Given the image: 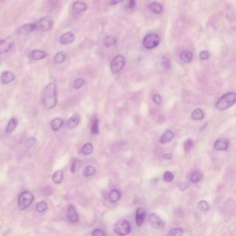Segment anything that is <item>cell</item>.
I'll list each match as a JSON object with an SVG mask.
<instances>
[{
	"label": "cell",
	"instance_id": "obj_1",
	"mask_svg": "<svg viewBox=\"0 0 236 236\" xmlns=\"http://www.w3.org/2000/svg\"><path fill=\"white\" fill-rule=\"evenodd\" d=\"M57 103L56 87L54 83L48 84L44 89L43 104L44 108L50 110L54 108Z\"/></svg>",
	"mask_w": 236,
	"mask_h": 236
},
{
	"label": "cell",
	"instance_id": "obj_2",
	"mask_svg": "<svg viewBox=\"0 0 236 236\" xmlns=\"http://www.w3.org/2000/svg\"><path fill=\"white\" fill-rule=\"evenodd\" d=\"M236 102V94L233 92L228 93L218 100L216 107L218 110H225L233 105Z\"/></svg>",
	"mask_w": 236,
	"mask_h": 236
},
{
	"label": "cell",
	"instance_id": "obj_3",
	"mask_svg": "<svg viewBox=\"0 0 236 236\" xmlns=\"http://www.w3.org/2000/svg\"><path fill=\"white\" fill-rule=\"evenodd\" d=\"M113 230L117 235L120 236H125L129 234L131 231V224L126 220H120L114 224Z\"/></svg>",
	"mask_w": 236,
	"mask_h": 236
},
{
	"label": "cell",
	"instance_id": "obj_4",
	"mask_svg": "<svg viewBox=\"0 0 236 236\" xmlns=\"http://www.w3.org/2000/svg\"><path fill=\"white\" fill-rule=\"evenodd\" d=\"M34 200V196L29 191L22 192L18 198V207L21 210H24L28 208Z\"/></svg>",
	"mask_w": 236,
	"mask_h": 236
},
{
	"label": "cell",
	"instance_id": "obj_5",
	"mask_svg": "<svg viewBox=\"0 0 236 236\" xmlns=\"http://www.w3.org/2000/svg\"><path fill=\"white\" fill-rule=\"evenodd\" d=\"M161 42V38L158 35L150 33L147 35L143 39L142 44L147 49H152L157 47Z\"/></svg>",
	"mask_w": 236,
	"mask_h": 236
},
{
	"label": "cell",
	"instance_id": "obj_6",
	"mask_svg": "<svg viewBox=\"0 0 236 236\" xmlns=\"http://www.w3.org/2000/svg\"><path fill=\"white\" fill-rule=\"evenodd\" d=\"M126 64L125 58L121 55H118L113 59L111 63L110 68L112 72L117 73L121 71Z\"/></svg>",
	"mask_w": 236,
	"mask_h": 236
},
{
	"label": "cell",
	"instance_id": "obj_7",
	"mask_svg": "<svg viewBox=\"0 0 236 236\" xmlns=\"http://www.w3.org/2000/svg\"><path fill=\"white\" fill-rule=\"evenodd\" d=\"M36 29L41 31H45L51 29L52 22L48 17H44L35 23Z\"/></svg>",
	"mask_w": 236,
	"mask_h": 236
},
{
	"label": "cell",
	"instance_id": "obj_8",
	"mask_svg": "<svg viewBox=\"0 0 236 236\" xmlns=\"http://www.w3.org/2000/svg\"><path fill=\"white\" fill-rule=\"evenodd\" d=\"M148 221L150 225L155 228L161 229L165 226V223L155 213H151L149 215Z\"/></svg>",
	"mask_w": 236,
	"mask_h": 236
},
{
	"label": "cell",
	"instance_id": "obj_9",
	"mask_svg": "<svg viewBox=\"0 0 236 236\" xmlns=\"http://www.w3.org/2000/svg\"><path fill=\"white\" fill-rule=\"evenodd\" d=\"M75 39V35L72 32H67L61 36L59 42L62 45H67L72 43Z\"/></svg>",
	"mask_w": 236,
	"mask_h": 236
},
{
	"label": "cell",
	"instance_id": "obj_10",
	"mask_svg": "<svg viewBox=\"0 0 236 236\" xmlns=\"http://www.w3.org/2000/svg\"><path fill=\"white\" fill-rule=\"evenodd\" d=\"M229 145V141L227 139H219L215 142L214 148L218 151H225L228 149Z\"/></svg>",
	"mask_w": 236,
	"mask_h": 236
},
{
	"label": "cell",
	"instance_id": "obj_11",
	"mask_svg": "<svg viewBox=\"0 0 236 236\" xmlns=\"http://www.w3.org/2000/svg\"><path fill=\"white\" fill-rule=\"evenodd\" d=\"M72 10L75 14H81L85 12L87 9V5L82 2H75L72 4Z\"/></svg>",
	"mask_w": 236,
	"mask_h": 236
},
{
	"label": "cell",
	"instance_id": "obj_12",
	"mask_svg": "<svg viewBox=\"0 0 236 236\" xmlns=\"http://www.w3.org/2000/svg\"><path fill=\"white\" fill-rule=\"evenodd\" d=\"M67 218L72 222H77L78 221V215L76 210L73 205L69 206L67 210Z\"/></svg>",
	"mask_w": 236,
	"mask_h": 236
},
{
	"label": "cell",
	"instance_id": "obj_13",
	"mask_svg": "<svg viewBox=\"0 0 236 236\" xmlns=\"http://www.w3.org/2000/svg\"><path fill=\"white\" fill-rule=\"evenodd\" d=\"M12 41L10 38L2 39L0 42V52L1 54L6 53L12 48Z\"/></svg>",
	"mask_w": 236,
	"mask_h": 236
},
{
	"label": "cell",
	"instance_id": "obj_14",
	"mask_svg": "<svg viewBox=\"0 0 236 236\" xmlns=\"http://www.w3.org/2000/svg\"><path fill=\"white\" fill-rule=\"evenodd\" d=\"M145 215V211L143 208H139L137 209L136 213V222L138 226H140L142 225Z\"/></svg>",
	"mask_w": 236,
	"mask_h": 236
},
{
	"label": "cell",
	"instance_id": "obj_15",
	"mask_svg": "<svg viewBox=\"0 0 236 236\" xmlns=\"http://www.w3.org/2000/svg\"><path fill=\"white\" fill-rule=\"evenodd\" d=\"M14 78L15 76L14 73L11 71H7L4 72L2 74L1 80L2 84L6 85L13 82Z\"/></svg>",
	"mask_w": 236,
	"mask_h": 236
},
{
	"label": "cell",
	"instance_id": "obj_16",
	"mask_svg": "<svg viewBox=\"0 0 236 236\" xmlns=\"http://www.w3.org/2000/svg\"><path fill=\"white\" fill-rule=\"evenodd\" d=\"M46 54L44 51L40 50H33L30 52L29 57L31 60L34 61H38L42 60L46 57Z\"/></svg>",
	"mask_w": 236,
	"mask_h": 236
},
{
	"label": "cell",
	"instance_id": "obj_17",
	"mask_svg": "<svg viewBox=\"0 0 236 236\" xmlns=\"http://www.w3.org/2000/svg\"><path fill=\"white\" fill-rule=\"evenodd\" d=\"M36 29L35 24L29 23L24 24L18 30L19 34L24 35L28 34L34 30Z\"/></svg>",
	"mask_w": 236,
	"mask_h": 236
},
{
	"label": "cell",
	"instance_id": "obj_18",
	"mask_svg": "<svg viewBox=\"0 0 236 236\" xmlns=\"http://www.w3.org/2000/svg\"><path fill=\"white\" fill-rule=\"evenodd\" d=\"M80 119L77 115H74L71 117L67 121V126L69 129H73L77 126L79 124Z\"/></svg>",
	"mask_w": 236,
	"mask_h": 236
},
{
	"label": "cell",
	"instance_id": "obj_19",
	"mask_svg": "<svg viewBox=\"0 0 236 236\" xmlns=\"http://www.w3.org/2000/svg\"><path fill=\"white\" fill-rule=\"evenodd\" d=\"M121 193L119 190H113L109 193L108 199L111 203H115L120 199Z\"/></svg>",
	"mask_w": 236,
	"mask_h": 236
},
{
	"label": "cell",
	"instance_id": "obj_20",
	"mask_svg": "<svg viewBox=\"0 0 236 236\" xmlns=\"http://www.w3.org/2000/svg\"><path fill=\"white\" fill-rule=\"evenodd\" d=\"M63 124V120L60 118H56L50 122V126L54 131H58Z\"/></svg>",
	"mask_w": 236,
	"mask_h": 236
},
{
	"label": "cell",
	"instance_id": "obj_21",
	"mask_svg": "<svg viewBox=\"0 0 236 236\" xmlns=\"http://www.w3.org/2000/svg\"><path fill=\"white\" fill-rule=\"evenodd\" d=\"M192 53L190 50H184L181 54L180 59L183 62L189 63L192 60Z\"/></svg>",
	"mask_w": 236,
	"mask_h": 236
},
{
	"label": "cell",
	"instance_id": "obj_22",
	"mask_svg": "<svg viewBox=\"0 0 236 236\" xmlns=\"http://www.w3.org/2000/svg\"><path fill=\"white\" fill-rule=\"evenodd\" d=\"M174 134L171 131H167L162 135L160 138V142L161 144H166L173 139Z\"/></svg>",
	"mask_w": 236,
	"mask_h": 236
},
{
	"label": "cell",
	"instance_id": "obj_23",
	"mask_svg": "<svg viewBox=\"0 0 236 236\" xmlns=\"http://www.w3.org/2000/svg\"><path fill=\"white\" fill-rule=\"evenodd\" d=\"M63 179V173L61 170L56 171L52 176V180L55 183H60Z\"/></svg>",
	"mask_w": 236,
	"mask_h": 236
},
{
	"label": "cell",
	"instance_id": "obj_24",
	"mask_svg": "<svg viewBox=\"0 0 236 236\" xmlns=\"http://www.w3.org/2000/svg\"><path fill=\"white\" fill-rule=\"evenodd\" d=\"M148 8L151 12L155 14H160L162 11V8L161 5L156 2L150 3L148 5Z\"/></svg>",
	"mask_w": 236,
	"mask_h": 236
},
{
	"label": "cell",
	"instance_id": "obj_25",
	"mask_svg": "<svg viewBox=\"0 0 236 236\" xmlns=\"http://www.w3.org/2000/svg\"><path fill=\"white\" fill-rule=\"evenodd\" d=\"M204 116V113L199 108L195 110L191 114V118L195 120H201L203 119Z\"/></svg>",
	"mask_w": 236,
	"mask_h": 236
},
{
	"label": "cell",
	"instance_id": "obj_26",
	"mask_svg": "<svg viewBox=\"0 0 236 236\" xmlns=\"http://www.w3.org/2000/svg\"><path fill=\"white\" fill-rule=\"evenodd\" d=\"M203 178V174L200 171L196 170L193 172L190 177V180L192 182L197 183L200 181Z\"/></svg>",
	"mask_w": 236,
	"mask_h": 236
},
{
	"label": "cell",
	"instance_id": "obj_27",
	"mask_svg": "<svg viewBox=\"0 0 236 236\" xmlns=\"http://www.w3.org/2000/svg\"><path fill=\"white\" fill-rule=\"evenodd\" d=\"M93 147L90 142L86 143L84 145L82 148V152L85 155H89L92 153Z\"/></svg>",
	"mask_w": 236,
	"mask_h": 236
},
{
	"label": "cell",
	"instance_id": "obj_28",
	"mask_svg": "<svg viewBox=\"0 0 236 236\" xmlns=\"http://www.w3.org/2000/svg\"><path fill=\"white\" fill-rule=\"evenodd\" d=\"M17 126V121L14 118H12L8 123L6 128V132L8 133H11L14 130Z\"/></svg>",
	"mask_w": 236,
	"mask_h": 236
},
{
	"label": "cell",
	"instance_id": "obj_29",
	"mask_svg": "<svg viewBox=\"0 0 236 236\" xmlns=\"http://www.w3.org/2000/svg\"><path fill=\"white\" fill-rule=\"evenodd\" d=\"M82 167V163L78 160H74L72 164L71 171L72 173H75L78 172Z\"/></svg>",
	"mask_w": 236,
	"mask_h": 236
},
{
	"label": "cell",
	"instance_id": "obj_30",
	"mask_svg": "<svg viewBox=\"0 0 236 236\" xmlns=\"http://www.w3.org/2000/svg\"><path fill=\"white\" fill-rule=\"evenodd\" d=\"M95 173H96V169L95 167L92 166H88L84 169L83 175L84 176L90 177L93 175Z\"/></svg>",
	"mask_w": 236,
	"mask_h": 236
},
{
	"label": "cell",
	"instance_id": "obj_31",
	"mask_svg": "<svg viewBox=\"0 0 236 236\" xmlns=\"http://www.w3.org/2000/svg\"><path fill=\"white\" fill-rule=\"evenodd\" d=\"M47 209V203L44 201H41L36 205V209L39 213L44 212Z\"/></svg>",
	"mask_w": 236,
	"mask_h": 236
},
{
	"label": "cell",
	"instance_id": "obj_32",
	"mask_svg": "<svg viewBox=\"0 0 236 236\" xmlns=\"http://www.w3.org/2000/svg\"><path fill=\"white\" fill-rule=\"evenodd\" d=\"M66 56L64 52L61 51L56 54L55 57V61L56 63L62 64L65 60Z\"/></svg>",
	"mask_w": 236,
	"mask_h": 236
},
{
	"label": "cell",
	"instance_id": "obj_33",
	"mask_svg": "<svg viewBox=\"0 0 236 236\" xmlns=\"http://www.w3.org/2000/svg\"><path fill=\"white\" fill-rule=\"evenodd\" d=\"M197 208L201 211L205 212L209 209V205L208 203L204 200L200 201L197 203Z\"/></svg>",
	"mask_w": 236,
	"mask_h": 236
},
{
	"label": "cell",
	"instance_id": "obj_34",
	"mask_svg": "<svg viewBox=\"0 0 236 236\" xmlns=\"http://www.w3.org/2000/svg\"><path fill=\"white\" fill-rule=\"evenodd\" d=\"M116 42V39L113 37L108 36L104 40V44L107 47H110L113 45Z\"/></svg>",
	"mask_w": 236,
	"mask_h": 236
},
{
	"label": "cell",
	"instance_id": "obj_35",
	"mask_svg": "<svg viewBox=\"0 0 236 236\" xmlns=\"http://www.w3.org/2000/svg\"><path fill=\"white\" fill-rule=\"evenodd\" d=\"M194 146V142L191 139L187 140L184 144V150L185 153H188L191 150Z\"/></svg>",
	"mask_w": 236,
	"mask_h": 236
},
{
	"label": "cell",
	"instance_id": "obj_36",
	"mask_svg": "<svg viewBox=\"0 0 236 236\" xmlns=\"http://www.w3.org/2000/svg\"><path fill=\"white\" fill-rule=\"evenodd\" d=\"M183 230L180 228H176L171 230L168 233L167 236H182Z\"/></svg>",
	"mask_w": 236,
	"mask_h": 236
},
{
	"label": "cell",
	"instance_id": "obj_37",
	"mask_svg": "<svg viewBox=\"0 0 236 236\" xmlns=\"http://www.w3.org/2000/svg\"><path fill=\"white\" fill-rule=\"evenodd\" d=\"M99 121L95 119L93 121L91 127V131L93 134H97L99 133Z\"/></svg>",
	"mask_w": 236,
	"mask_h": 236
},
{
	"label": "cell",
	"instance_id": "obj_38",
	"mask_svg": "<svg viewBox=\"0 0 236 236\" xmlns=\"http://www.w3.org/2000/svg\"><path fill=\"white\" fill-rule=\"evenodd\" d=\"M85 84V80L82 78H77L74 81V84H73V87L74 89H79L83 87V85Z\"/></svg>",
	"mask_w": 236,
	"mask_h": 236
},
{
	"label": "cell",
	"instance_id": "obj_39",
	"mask_svg": "<svg viewBox=\"0 0 236 236\" xmlns=\"http://www.w3.org/2000/svg\"><path fill=\"white\" fill-rule=\"evenodd\" d=\"M163 179L167 182H171L174 179V174L170 171H167L164 173Z\"/></svg>",
	"mask_w": 236,
	"mask_h": 236
},
{
	"label": "cell",
	"instance_id": "obj_40",
	"mask_svg": "<svg viewBox=\"0 0 236 236\" xmlns=\"http://www.w3.org/2000/svg\"><path fill=\"white\" fill-rule=\"evenodd\" d=\"M36 140L34 137H30L27 140L26 142V146L28 148H31L35 145Z\"/></svg>",
	"mask_w": 236,
	"mask_h": 236
},
{
	"label": "cell",
	"instance_id": "obj_41",
	"mask_svg": "<svg viewBox=\"0 0 236 236\" xmlns=\"http://www.w3.org/2000/svg\"><path fill=\"white\" fill-rule=\"evenodd\" d=\"M161 62L162 65L164 67H166V69H171V65L170 62V60L167 57H163L161 60Z\"/></svg>",
	"mask_w": 236,
	"mask_h": 236
},
{
	"label": "cell",
	"instance_id": "obj_42",
	"mask_svg": "<svg viewBox=\"0 0 236 236\" xmlns=\"http://www.w3.org/2000/svg\"><path fill=\"white\" fill-rule=\"evenodd\" d=\"M92 236H106L105 233L100 229H96L92 233Z\"/></svg>",
	"mask_w": 236,
	"mask_h": 236
},
{
	"label": "cell",
	"instance_id": "obj_43",
	"mask_svg": "<svg viewBox=\"0 0 236 236\" xmlns=\"http://www.w3.org/2000/svg\"><path fill=\"white\" fill-rule=\"evenodd\" d=\"M199 57L201 60H208L209 57V52L207 51H202L199 55Z\"/></svg>",
	"mask_w": 236,
	"mask_h": 236
},
{
	"label": "cell",
	"instance_id": "obj_44",
	"mask_svg": "<svg viewBox=\"0 0 236 236\" xmlns=\"http://www.w3.org/2000/svg\"><path fill=\"white\" fill-rule=\"evenodd\" d=\"M153 100L154 102L157 104H159L161 102V97L158 94L155 95L153 97Z\"/></svg>",
	"mask_w": 236,
	"mask_h": 236
},
{
	"label": "cell",
	"instance_id": "obj_45",
	"mask_svg": "<svg viewBox=\"0 0 236 236\" xmlns=\"http://www.w3.org/2000/svg\"><path fill=\"white\" fill-rule=\"evenodd\" d=\"M189 186V183L187 182H182L180 183V185H179V188H180V189L181 190L183 191V190H185L187 189Z\"/></svg>",
	"mask_w": 236,
	"mask_h": 236
},
{
	"label": "cell",
	"instance_id": "obj_46",
	"mask_svg": "<svg viewBox=\"0 0 236 236\" xmlns=\"http://www.w3.org/2000/svg\"><path fill=\"white\" fill-rule=\"evenodd\" d=\"M136 5V2L134 1H130L127 5V8L130 9H133Z\"/></svg>",
	"mask_w": 236,
	"mask_h": 236
},
{
	"label": "cell",
	"instance_id": "obj_47",
	"mask_svg": "<svg viewBox=\"0 0 236 236\" xmlns=\"http://www.w3.org/2000/svg\"><path fill=\"white\" fill-rule=\"evenodd\" d=\"M173 156L171 154H166L163 155V158L164 159L166 160H170L172 159Z\"/></svg>",
	"mask_w": 236,
	"mask_h": 236
},
{
	"label": "cell",
	"instance_id": "obj_48",
	"mask_svg": "<svg viewBox=\"0 0 236 236\" xmlns=\"http://www.w3.org/2000/svg\"><path fill=\"white\" fill-rule=\"evenodd\" d=\"M119 2V1H111L110 2L111 5H114L117 4L118 2Z\"/></svg>",
	"mask_w": 236,
	"mask_h": 236
}]
</instances>
